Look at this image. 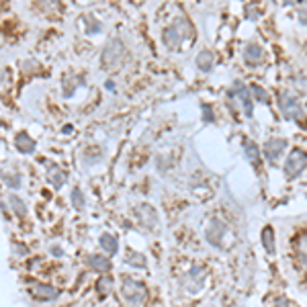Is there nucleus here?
Returning <instances> with one entry per match:
<instances>
[{
    "label": "nucleus",
    "mask_w": 307,
    "mask_h": 307,
    "mask_svg": "<svg viewBox=\"0 0 307 307\" xmlns=\"http://www.w3.org/2000/svg\"><path fill=\"white\" fill-rule=\"evenodd\" d=\"M197 66H199L203 72H209L211 66H213V54H211V52H201L199 58H197Z\"/></svg>",
    "instance_id": "nucleus-17"
},
{
    "label": "nucleus",
    "mask_w": 307,
    "mask_h": 307,
    "mask_svg": "<svg viewBox=\"0 0 307 307\" xmlns=\"http://www.w3.org/2000/svg\"><path fill=\"white\" fill-rule=\"evenodd\" d=\"M223 234H225V223L219 221V219H211V223H209L207 229H205L207 242L213 244V246H219L221 240H223Z\"/></svg>",
    "instance_id": "nucleus-6"
},
{
    "label": "nucleus",
    "mask_w": 307,
    "mask_h": 307,
    "mask_svg": "<svg viewBox=\"0 0 307 307\" xmlns=\"http://www.w3.org/2000/svg\"><path fill=\"white\" fill-rule=\"evenodd\" d=\"M191 283H195V291H193V293H197V291L203 289V285H205V270H203L201 266H193V268L189 270V274L185 276V287H187V289L191 287Z\"/></svg>",
    "instance_id": "nucleus-8"
},
{
    "label": "nucleus",
    "mask_w": 307,
    "mask_h": 307,
    "mask_svg": "<svg viewBox=\"0 0 307 307\" xmlns=\"http://www.w3.org/2000/svg\"><path fill=\"white\" fill-rule=\"evenodd\" d=\"M96 289H98V293H100V295H107V293L111 291V278H109V276H103V278H98V285H96Z\"/></svg>",
    "instance_id": "nucleus-22"
},
{
    "label": "nucleus",
    "mask_w": 307,
    "mask_h": 307,
    "mask_svg": "<svg viewBox=\"0 0 307 307\" xmlns=\"http://www.w3.org/2000/svg\"><path fill=\"white\" fill-rule=\"evenodd\" d=\"M49 181H52V185H54L56 189H60V187L66 183V174H64L60 168L49 166Z\"/></svg>",
    "instance_id": "nucleus-18"
},
{
    "label": "nucleus",
    "mask_w": 307,
    "mask_h": 307,
    "mask_svg": "<svg viewBox=\"0 0 307 307\" xmlns=\"http://www.w3.org/2000/svg\"><path fill=\"white\" fill-rule=\"evenodd\" d=\"M127 264H131L133 268H143L145 266V258L141 256V254H137V252H133V250H129L127 252Z\"/></svg>",
    "instance_id": "nucleus-19"
},
{
    "label": "nucleus",
    "mask_w": 307,
    "mask_h": 307,
    "mask_svg": "<svg viewBox=\"0 0 307 307\" xmlns=\"http://www.w3.org/2000/svg\"><path fill=\"white\" fill-rule=\"evenodd\" d=\"M88 266L92 270H98V272H109L111 270V262L107 256H100V254H92L88 256Z\"/></svg>",
    "instance_id": "nucleus-11"
},
{
    "label": "nucleus",
    "mask_w": 307,
    "mask_h": 307,
    "mask_svg": "<svg viewBox=\"0 0 307 307\" xmlns=\"http://www.w3.org/2000/svg\"><path fill=\"white\" fill-rule=\"evenodd\" d=\"M9 201H11V205H13V209H15V213H17V215H21V217H23V215H27V207H25V203H23L19 197L11 195V197H9Z\"/></svg>",
    "instance_id": "nucleus-20"
},
{
    "label": "nucleus",
    "mask_w": 307,
    "mask_h": 307,
    "mask_svg": "<svg viewBox=\"0 0 307 307\" xmlns=\"http://www.w3.org/2000/svg\"><path fill=\"white\" fill-rule=\"evenodd\" d=\"M244 58H246L248 64H260V62H262V47L250 43V45L246 47V52H244Z\"/></svg>",
    "instance_id": "nucleus-14"
},
{
    "label": "nucleus",
    "mask_w": 307,
    "mask_h": 307,
    "mask_svg": "<svg viewBox=\"0 0 307 307\" xmlns=\"http://www.w3.org/2000/svg\"><path fill=\"white\" fill-rule=\"evenodd\" d=\"M252 92L258 96V100H260V103H268V100H270V98H268V94H266V90H262V88H260V86H256V84L252 86Z\"/></svg>",
    "instance_id": "nucleus-24"
},
{
    "label": "nucleus",
    "mask_w": 307,
    "mask_h": 307,
    "mask_svg": "<svg viewBox=\"0 0 307 307\" xmlns=\"http://www.w3.org/2000/svg\"><path fill=\"white\" fill-rule=\"evenodd\" d=\"M305 166H307V154L303 149H299V147L293 149L289 154V158H287V164H285V176H287V181L297 178L303 172Z\"/></svg>",
    "instance_id": "nucleus-2"
},
{
    "label": "nucleus",
    "mask_w": 307,
    "mask_h": 307,
    "mask_svg": "<svg viewBox=\"0 0 307 307\" xmlns=\"http://www.w3.org/2000/svg\"><path fill=\"white\" fill-rule=\"evenodd\" d=\"M234 92L240 94V100H242L244 111H246V117H252V98H250L248 88H246L242 82H236V84H234Z\"/></svg>",
    "instance_id": "nucleus-10"
},
{
    "label": "nucleus",
    "mask_w": 307,
    "mask_h": 307,
    "mask_svg": "<svg viewBox=\"0 0 307 307\" xmlns=\"http://www.w3.org/2000/svg\"><path fill=\"white\" fill-rule=\"evenodd\" d=\"M280 111H283V115L287 117V119H299L301 115H303V109H301V105L293 98V96H289V94H280Z\"/></svg>",
    "instance_id": "nucleus-5"
},
{
    "label": "nucleus",
    "mask_w": 307,
    "mask_h": 307,
    "mask_svg": "<svg viewBox=\"0 0 307 307\" xmlns=\"http://www.w3.org/2000/svg\"><path fill=\"white\" fill-rule=\"evenodd\" d=\"M123 52H125L123 43H121L119 39H113V41L105 47V56H103V64H105V68L113 70V66H117V64L121 62Z\"/></svg>",
    "instance_id": "nucleus-3"
},
{
    "label": "nucleus",
    "mask_w": 307,
    "mask_h": 307,
    "mask_svg": "<svg viewBox=\"0 0 307 307\" xmlns=\"http://www.w3.org/2000/svg\"><path fill=\"white\" fill-rule=\"evenodd\" d=\"M31 293L41 299V301H52V299H58L60 297V289L52 287V285H45V283H39L35 287H31Z\"/></svg>",
    "instance_id": "nucleus-7"
},
{
    "label": "nucleus",
    "mask_w": 307,
    "mask_h": 307,
    "mask_svg": "<svg viewBox=\"0 0 307 307\" xmlns=\"http://www.w3.org/2000/svg\"><path fill=\"white\" fill-rule=\"evenodd\" d=\"M185 35H181V25H172V27H168L166 31H164V41H166V45L170 47V49H176L178 45H181V39H183Z\"/></svg>",
    "instance_id": "nucleus-9"
},
{
    "label": "nucleus",
    "mask_w": 307,
    "mask_h": 307,
    "mask_svg": "<svg viewBox=\"0 0 307 307\" xmlns=\"http://www.w3.org/2000/svg\"><path fill=\"white\" fill-rule=\"evenodd\" d=\"M100 246H103V248H105V252H109L111 256H113V254H117V248H119L117 238H115V236H111V234H103V236H100Z\"/></svg>",
    "instance_id": "nucleus-16"
},
{
    "label": "nucleus",
    "mask_w": 307,
    "mask_h": 307,
    "mask_svg": "<svg viewBox=\"0 0 307 307\" xmlns=\"http://www.w3.org/2000/svg\"><path fill=\"white\" fill-rule=\"evenodd\" d=\"M244 147H246V154H248V160L258 168L260 166V149H258V145L254 141H250V139H244Z\"/></svg>",
    "instance_id": "nucleus-13"
},
{
    "label": "nucleus",
    "mask_w": 307,
    "mask_h": 307,
    "mask_svg": "<svg viewBox=\"0 0 307 307\" xmlns=\"http://www.w3.org/2000/svg\"><path fill=\"white\" fill-rule=\"evenodd\" d=\"M5 181H7V185L13 187V189H19V187H21V176H19V174H13V176L5 174Z\"/></svg>",
    "instance_id": "nucleus-25"
},
{
    "label": "nucleus",
    "mask_w": 307,
    "mask_h": 307,
    "mask_svg": "<svg viewBox=\"0 0 307 307\" xmlns=\"http://www.w3.org/2000/svg\"><path fill=\"white\" fill-rule=\"evenodd\" d=\"M15 143L19 147V151H23V154H33L35 151V141L27 133H19L17 139H15Z\"/></svg>",
    "instance_id": "nucleus-12"
},
{
    "label": "nucleus",
    "mask_w": 307,
    "mask_h": 307,
    "mask_svg": "<svg viewBox=\"0 0 307 307\" xmlns=\"http://www.w3.org/2000/svg\"><path fill=\"white\" fill-rule=\"evenodd\" d=\"M203 113L207 115V117H205L207 121H213V113H211V107H209V105H205V107H203Z\"/></svg>",
    "instance_id": "nucleus-26"
},
{
    "label": "nucleus",
    "mask_w": 307,
    "mask_h": 307,
    "mask_svg": "<svg viewBox=\"0 0 307 307\" xmlns=\"http://www.w3.org/2000/svg\"><path fill=\"white\" fill-rule=\"evenodd\" d=\"M121 293H123L125 301H127L129 305H133V307L141 305L143 299H145V287H143L139 280H135V278H123Z\"/></svg>",
    "instance_id": "nucleus-1"
},
{
    "label": "nucleus",
    "mask_w": 307,
    "mask_h": 307,
    "mask_svg": "<svg viewBox=\"0 0 307 307\" xmlns=\"http://www.w3.org/2000/svg\"><path fill=\"white\" fill-rule=\"evenodd\" d=\"M262 244H264V250L268 254H274V229L270 225H266L262 229Z\"/></svg>",
    "instance_id": "nucleus-15"
},
{
    "label": "nucleus",
    "mask_w": 307,
    "mask_h": 307,
    "mask_svg": "<svg viewBox=\"0 0 307 307\" xmlns=\"http://www.w3.org/2000/svg\"><path fill=\"white\" fill-rule=\"evenodd\" d=\"M299 256H301V260L303 262H307V234L301 238V242H299Z\"/></svg>",
    "instance_id": "nucleus-23"
},
{
    "label": "nucleus",
    "mask_w": 307,
    "mask_h": 307,
    "mask_svg": "<svg viewBox=\"0 0 307 307\" xmlns=\"http://www.w3.org/2000/svg\"><path fill=\"white\" fill-rule=\"evenodd\" d=\"M72 205H74V209H78V211L84 209V197H82L80 189H74V191H72Z\"/></svg>",
    "instance_id": "nucleus-21"
},
{
    "label": "nucleus",
    "mask_w": 307,
    "mask_h": 307,
    "mask_svg": "<svg viewBox=\"0 0 307 307\" xmlns=\"http://www.w3.org/2000/svg\"><path fill=\"white\" fill-rule=\"evenodd\" d=\"M287 149V139H280V137H272L264 143V156L268 162H276V158L280 156V154Z\"/></svg>",
    "instance_id": "nucleus-4"
}]
</instances>
